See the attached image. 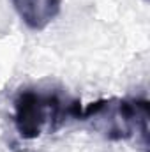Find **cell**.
Segmentation results:
<instances>
[{
  "label": "cell",
  "instance_id": "cell-3",
  "mask_svg": "<svg viewBox=\"0 0 150 152\" xmlns=\"http://www.w3.org/2000/svg\"><path fill=\"white\" fill-rule=\"evenodd\" d=\"M23 23L32 30H44L60 12L62 0H12Z\"/></svg>",
  "mask_w": 150,
  "mask_h": 152
},
{
  "label": "cell",
  "instance_id": "cell-1",
  "mask_svg": "<svg viewBox=\"0 0 150 152\" xmlns=\"http://www.w3.org/2000/svg\"><path fill=\"white\" fill-rule=\"evenodd\" d=\"M12 122L23 140H34L44 133H55L69 118L79 120L81 101L62 88H21L12 103Z\"/></svg>",
  "mask_w": 150,
  "mask_h": 152
},
{
  "label": "cell",
  "instance_id": "cell-2",
  "mask_svg": "<svg viewBox=\"0 0 150 152\" xmlns=\"http://www.w3.org/2000/svg\"><path fill=\"white\" fill-rule=\"evenodd\" d=\"M79 120H87L106 140H129L134 134L141 136L147 145L149 136V101L131 97H110L90 103L81 110Z\"/></svg>",
  "mask_w": 150,
  "mask_h": 152
}]
</instances>
